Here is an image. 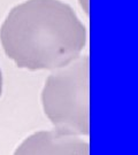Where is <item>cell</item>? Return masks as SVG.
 <instances>
[{"instance_id": "1", "label": "cell", "mask_w": 138, "mask_h": 155, "mask_svg": "<svg viewBox=\"0 0 138 155\" xmlns=\"http://www.w3.org/2000/svg\"><path fill=\"white\" fill-rule=\"evenodd\" d=\"M22 9L19 37L23 64L54 67L83 50L85 29L69 7L51 0H33Z\"/></svg>"}]
</instances>
